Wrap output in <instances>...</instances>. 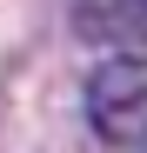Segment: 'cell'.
I'll return each instance as SVG.
<instances>
[{
  "instance_id": "1",
  "label": "cell",
  "mask_w": 147,
  "mask_h": 153,
  "mask_svg": "<svg viewBox=\"0 0 147 153\" xmlns=\"http://www.w3.org/2000/svg\"><path fill=\"white\" fill-rule=\"evenodd\" d=\"M87 120L120 153H147V53H114L87 73Z\"/></svg>"
},
{
  "instance_id": "2",
  "label": "cell",
  "mask_w": 147,
  "mask_h": 153,
  "mask_svg": "<svg viewBox=\"0 0 147 153\" xmlns=\"http://www.w3.org/2000/svg\"><path fill=\"white\" fill-rule=\"evenodd\" d=\"M74 27L94 40H140L147 33V0H80Z\"/></svg>"
}]
</instances>
